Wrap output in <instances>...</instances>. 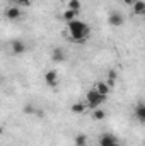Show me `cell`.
I'll use <instances>...</instances> for the list:
<instances>
[{"label":"cell","mask_w":145,"mask_h":146,"mask_svg":"<svg viewBox=\"0 0 145 146\" xmlns=\"http://www.w3.org/2000/svg\"><path fill=\"white\" fill-rule=\"evenodd\" d=\"M68 34L72 37V41H77V42H84L87 37L91 36V27L79 21V19H73L68 22Z\"/></svg>","instance_id":"obj_1"},{"label":"cell","mask_w":145,"mask_h":146,"mask_svg":"<svg viewBox=\"0 0 145 146\" xmlns=\"http://www.w3.org/2000/svg\"><path fill=\"white\" fill-rule=\"evenodd\" d=\"M106 99H108V95H101V94H97L94 88L92 90H89L87 94H85V107H89V109H97L101 104H104L106 102Z\"/></svg>","instance_id":"obj_2"},{"label":"cell","mask_w":145,"mask_h":146,"mask_svg":"<svg viewBox=\"0 0 145 146\" xmlns=\"http://www.w3.org/2000/svg\"><path fill=\"white\" fill-rule=\"evenodd\" d=\"M10 49H12L14 54H24L26 53V42L21 41V39H15V41L10 42Z\"/></svg>","instance_id":"obj_3"},{"label":"cell","mask_w":145,"mask_h":146,"mask_svg":"<svg viewBox=\"0 0 145 146\" xmlns=\"http://www.w3.org/2000/svg\"><path fill=\"white\" fill-rule=\"evenodd\" d=\"M51 60H53L55 63H63V61L67 60V53L63 51V48H55V49L51 51Z\"/></svg>","instance_id":"obj_4"},{"label":"cell","mask_w":145,"mask_h":146,"mask_svg":"<svg viewBox=\"0 0 145 146\" xmlns=\"http://www.w3.org/2000/svg\"><path fill=\"white\" fill-rule=\"evenodd\" d=\"M44 82L50 87H56L58 85V73L55 72V70H48V72L44 73Z\"/></svg>","instance_id":"obj_5"},{"label":"cell","mask_w":145,"mask_h":146,"mask_svg":"<svg viewBox=\"0 0 145 146\" xmlns=\"http://www.w3.org/2000/svg\"><path fill=\"white\" fill-rule=\"evenodd\" d=\"M108 22L111 26H114V27H119V26H123L125 19H123V15H121L119 12H111L109 17H108Z\"/></svg>","instance_id":"obj_6"},{"label":"cell","mask_w":145,"mask_h":146,"mask_svg":"<svg viewBox=\"0 0 145 146\" xmlns=\"http://www.w3.org/2000/svg\"><path fill=\"white\" fill-rule=\"evenodd\" d=\"M21 15H22V12H21V9H17V7H9V9L5 10V17H7L9 21H17V19H21Z\"/></svg>","instance_id":"obj_7"},{"label":"cell","mask_w":145,"mask_h":146,"mask_svg":"<svg viewBox=\"0 0 145 146\" xmlns=\"http://www.w3.org/2000/svg\"><path fill=\"white\" fill-rule=\"evenodd\" d=\"M114 141H118V139H116L113 134H103V136L99 138V143H97V145L99 146H111Z\"/></svg>","instance_id":"obj_8"},{"label":"cell","mask_w":145,"mask_h":146,"mask_svg":"<svg viewBox=\"0 0 145 146\" xmlns=\"http://www.w3.org/2000/svg\"><path fill=\"white\" fill-rule=\"evenodd\" d=\"M94 90H96L97 94H101V95H108L109 94V85L104 83V82H97V83L94 85Z\"/></svg>","instance_id":"obj_9"},{"label":"cell","mask_w":145,"mask_h":146,"mask_svg":"<svg viewBox=\"0 0 145 146\" xmlns=\"http://www.w3.org/2000/svg\"><path fill=\"white\" fill-rule=\"evenodd\" d=\"M132 7H133V12H135L137 15H144L145 14V3L142 0H135Z\"/></svg>","instance_id":"obj_10"},{"label":"cell","mask_w":145,"mask_h":146,"mask_svg":"<svg viewBox=\"0 0 145 146\" xmlns=\"http://www.w3.org/2000/svg\"><path fill=\"white\" fill-rule=\"evenodd\" d=\"M135 115H137V119H138L140 122H145V106L142 104V102L137 106V109H135Z\"/></svg>","instance_id":"obj_11"},{"label":"cell","mask_w":145,"mask_h":146,"mask_svg":"<svg viewBox=\"0 0 145 146\" xmlns=\"http://www.w3.org/2000/svg\"><path fill=\"white\" fill-rule=\"evenodd\" d=\"M77 15H79V12H75V10H70V9H67V10L63 12V21L70 22V21H73V19H77Z\"/></svg>","instance_id":"obj_12"},{"label":"cell","mask_w":145,"mask_h":146,"mask_svg":"<svg viewBox=\"0 0 145 146\" xmlns=\"http://www.w3.org/2000/svg\"><path fill=\"white\" fill-rule=\"evenodd\" d=\"M73 141H75V146H85L87 145V136L85 134H77Z\"/></svg>","instance_id":"obj_13"},{"label":"cell","mask_w":145,"mask_h":146,"mask_svg":"<svg viewBox=\"0 0 145 146\" xmlns=\"http://www.w3.org/2000/svg\"><path fill=\"white\" fill-rule=\"evenodd\" d=\"M92 117H94L96 121H104V117H106V112H104L103 109H94Z\"/></svg>","instance_id":"obj_14"},{"label":"cell","mask_w":145,"mask_h":146,"mask_svg":"<svg viewBox=\"0 0 145 146\" xmlns=\"http://www.w3.org/2000/svg\"><path fill=\"white\" fill-rule=\"evenodd\" d=\"M84 110H85V104H73L72 106V112L73 114H84Z\"/></svg>","instance_id":"obj_15"},{"label":"cell","mask_w":145,"mask_h":146,"mask_svg":"<svg viewBox=\"0 0 145 146\" xmlns=\"http://www.w3.org/2000/svg\"><path fill=\"white\" fill-rule=\"evenodd\" d=\"M68 9L70 10H75V12H79L80 10V0H68Z\"/></svg>","instance_id":"obj_16"},{"label":"cell","mask_w":145,"mask_h":146,"mask_svg":"<svg viewBox=\"0 0 145 146\" xmlns=\"http://www.w3.org/2000/svg\"><path fill=\"white\" fill-rule=\"evenodd\" d=\"M34 109L36 107H33V106H26L24 107V114H34Z\"/></svg>","instance_id":"obj_17"},{"label":"cell","mask_w":145,"mask_h":146,"mask_svg":"<svg viewBox=\"0 0 145 146\" xmlns=\"http://www.w3.org/2000/svg\"><path fill=\"white\" fill-rule=\"evenodd\" d=\"M17 5H29L31 3V0H14Z\"/></svg>","instance_id":"obj_18"},{"label":"cell","mask_w":145,"mask_h":146,"mask_svg":"<svg viewBox=\"0 0 145 146\" xmlns=\"http://www.w3.org/2000/svg\"><path fill=\"white\" fill-rule=\"evenodd\" d=\"M123 2H125L126 5H133V2H135V0H123Z\"/></svg>","instance_id":"obj_19"},{"label":"cell","mask_w":145,"mask_h":146,"mask_svg":"<svg viewBox=\"0 0 145 146\" xmlns=\"http://www.w3.org/2000/svg\"><path fill=\"white\" fill-rule=\"evenodd\" d=\"M111 146H121V145H119L118 141H114V143H113V145H111Z\"/></svg>","instance_id":"obj_20"},{"label":"cell","mask_w":145,"mask_h":146,"mask_svg":"<svg viewBox=\"0 0 145 146\" xmlns=\"http://www.w3.org/2000/svg\"><path fill=\"white\" fill-rule=\"evenodd\" d=\"M2 133H3V127H2V126H0V136H2Z\"/></svg>","instance_id":"obj_21"},{"label":"cell","mask_w":145,"mask_h":146,"mask_svg":"<svg viewBox=\"0 0 145 146\" xmlns=\"http://www.w3.org/2000/svg\"><path fill=\"white\" fill-rule=\"evenodd\" d=\"M97 146H99V145H97Z\"/></svg>","instance_id":"obj_22"}]
</instances>
